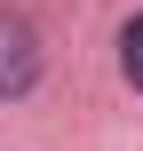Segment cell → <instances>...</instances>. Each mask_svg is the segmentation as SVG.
Segmentation results:
<instances>
[{
	"mask_svg": "<svg viewBox=\"0 0 143 151\" xmlns=\"http://www.w3.org/2000/svg\"><path fill=\"white\" fill-rule=\"evenodd\" d=\"M119 72H127V88H143V16H127V32H119Z\"/></svg>",
	"mask_w": 143,
	"mask_h": 151,
	"instance_id": "7a4b0ae2",
	"label": "cell"
},
{
	"mask_svg": "<svg viewBox=\"0 0 143 151\" xmlns=\"http://www.w3.org/2000/svg\"><path fill=\"white\" fill-rule=\"evenodd\" d=\"M32 80H40V32H32L16 8H0V104L24 96Z\"/></svg>",
	"mask_w": 143,
	"mask_h": 151,
	"instance_id": "6da1fadb",
	"label": "cell"
}]
</instances>
